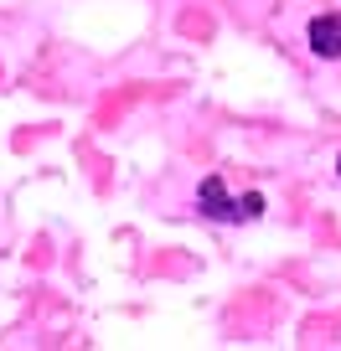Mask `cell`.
Here are the masks:
<instances>
[{"instance_id": "cell-1", "label": "cell", "mask_w": 341, "mask_h": 351, "mask_svg": "<svg viewBox=\"0 0 341 351\" xmlns=\"http://www.w3.org/2000/svg\"><path fill=\"white\" fill-rule=\"evenodd\" d=\"M197 207L207 212L212 222H248L264 212V197L259 191H243V197H228V186H222V176H207L197 191Z\"/></svg>"}, {"instance_id": "cell-2", "label": "cell", "mask_w": 341, "mask_h": 351, "mask_svg": "<svg viewBox=\"0 0 341 351\" xmlns=\"http://www.w3.org/2000/svg\"><path fill=\"white\" fill-rule=\"evenodd\" d=\"M305 42H310V52L316 57H341V11H326V16H310V26H305Z\"/></svg>"}, {"instance_id": "cell-3", "label": "cell", "mask_w": 341, "mask_h": 351, "mask_svg": "<svg viewBox=\"0 0 341 351\" xmlns=\"http://www.w3.org/2000/svg\"><path fill=\"white\" fill-rule=\"evenodd\" d=\"M336 171H341V160H336Z\"/></svg>"}]
</instances>
